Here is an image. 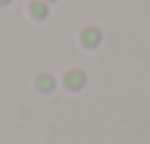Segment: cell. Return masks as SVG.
I'll use <instances>...</instances> for the list:
<instances>
[{
    "label": "cell",
    "instance_id": "5",
    "mask_svg": "<svg viewBox=\"0 0 150 144\" xmlns=\"http://www.w3.org/2000/svg\"><path fill=\"white\" fill-rule=\"evenodd\" d=\"M0 3H9V0H0Z\"/></svg>",
    "mask_w": 150,
    "mask_h": 144
},
{
    "label": "cell",
    "instance_id": "3",
    "mask_svg": "<svg viewBox=\"0 0 150 144\" xmlns=\"http://www.w3.org/2000/svg\"><path fill=\"white\" fill-rule=\"evenodd\" d=\"M35 85H38V91H41V94H50V91H53V88H56V80H53V77H50V74H41V77H38V83H35Z\"/></svg>",
    "mask_w": 150,
    "mask_h": 144
},
{
    "label": "cell",
    "instance_id": "6",
    "mask_svg": "<svg viewBox=\"0 0 150 144\" xmlns=\"http://www.w3.org/2000/svg\"><path fill=\"white\" fill-rule=\"evenodd\" d=\"M47 3H50V0H47Z\"/></svg>",
    "mask_w": 150,
    "mask_h": 144
},
{
    "label": "cell",
    "instance_id": "1",
    "mask_svg": "<svg viewBox=\"0 0 150 144\" xmlns=\"http://www.w3.org/2000/svg\"><path fill=\"white\" fill-rule=\"evenodd\" d=\"M86 85V74H83V71H68V74H65V88L68 91H80Z\"/></svg>",
    "mask_w": 150,
    "mask_h": 144
},
{
    "label": "cell",
    "instance_id": "2",
    "mask_svg": "<svg viewBox=\"0 0 150 144\" xmlns=\"http://www.w3.org/2000/svg\"><path fill=\"white\" fill-rule=\"evenodd\" d=\"M83 44H86V47H97V44H100V30H94V27L83 30Z\"/></svg>",
    "mask_w": 150,
    "mask_h": 144
},
{
    "label": "cell",
    "instance_id": "4",
    "mask_svg": "<svg viewBox=\"0 0 150 144\" xmlns=\"http://www.w3.org/2000/svg\"><path fill=\"white\" fill-rule=\"evenodd\" d=\"M44 15H47V9L41 3H33V18H44Z\"/></svg>",
    "mask_w": 150,
    "mask_h": 144
}]
</instances>
